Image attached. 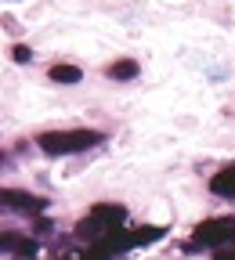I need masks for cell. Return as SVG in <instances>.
Listing matches in <instances>:
<instances>
[{"instance_id": "obj_4", "label": "cell", "mask_w": 235, "mask_h": 260, "mask_svg": "<svg viewBox=\"0 0 235 260\" xmlns=\"http://www.w3.org/2000/svg\"><path fill=\"white\" fill-rule=\"evenodd\" d=\"M0 206L33 217V213H44V210H47V199H40V195H29V191H18V188H0Z\"/></svg>"}, {"instance_id": "obj_5", "label": "cell", "mask_w": 235, "mask_h": 260, "mask_svg": "<svg viewBox=\"0 0 235 260\" xmlns=\"http://www.w3.org/2000/svg\"><path fill=\"white\" fill-rule=\"evenodd\" d=\"M210 191L221 195V199H235V162H231V167H224V170H217V174L210 177Z\"/></svg>"}, {"instance_id": "obj_7", "label": "cell", "mask_w": 235, "mask_h": 260, "mask_svg": "<svg viewBox=\"0 0 235 260\" xmlns=\"http://www.w3.org/2000/svg\"><path fill=\"white\" fill-rule=\"evenodd\" d=\"M54 83H80L83 73H80V65H51V73H47Z\"/></svg>"}, {"instance_id": "obj_8", "label": "cell", "mask_w": 235, "mask_h": 260, "mask_svg": "<svg viewBox=\"0 0 235 260\" xmlns=\"http://www.w3.org/2000/svg\"><path fill=\"white\" fill-rule=\"evenodd\" d=\"M109 76H112V80H134V76H138V61H134V58L112 61V65H109Z\"/></svg>"}, {"instance_id": "obj_1", "label": "cell", "mask_w": 235, "mask_h": 260, "mask_svg": "<svg viewBox=\"0 0 235 260\" xmlns=\"http://www.w3.org/2000/svg\"><path fill=\"white\" fill-rule=\"evenodd\" d=\"M105 134L102 130H47L37 138V145L47 155H73V152H87L94 145H102Z\"/></svg>"}, {"instance_id": "obj_9", "label": "cell", "mask_w": 235, "mask_h": 260, "mask_svg": "<svg viewBox=\"0 0 235 260\" xmlns=\"http://www.w3.org/2000/svg\"><path fill=\"white\" fill-rule=\"evenodd\" d=\"M37 249H40V246H37V239H18V246H15V253H18V256H33Z\"/></svg>"}, {"instance_id": "obj_3", "label": "cell", "mask_w": 235, "mask_h": 260, "mask_svg": "<svg viewBox=\"0 0 235 260\" xmlns=\"http://www.w3.org/2000/svg\"><path fill=\"white\" fill-rule=\"evenodd\" d=\"M228 239H235V217H214V220H203L192 235V249H203V246H224Z\"/></svg>"}, {"instance_id": "obj_11", "label": "cell", "mask_w": 235, "mask_h": 260, "mask_svg": "<svg viewBox=\"0 0 235 260\" xmlns=\"http://www.w3.org/2000/svg\"><path fill=\"white\" fill-rule=\"evenodd\" d=\"M0 162H4V155H0Z\"/></svg>"}, {"instance_id": "obj_6", "label": "cell", "mask_w": 235, "mask_h": 260, "mask_svg": "<svg viewBox=\"0 0 235 260\" xmlns=\"http://www.w3.org/2000/svg\"><path fill=\"white\" fill-rule=\"evenodd\" d=\"M166 235V228H159V224H145V228H138V232H130V246H145V242H159Z\"/></svg>"}, {"instance_id": "obj_10", "label": "cell", "mask_w": 235, "mask_h": 260, "mask_svg": "<svg viewBox=\"0 0 235 260\" xmlns=\"http://www.w3.org/2000/svg\"><path fill=\"white\" fill-rule=\"evenodd\" d=\"M11 58H15L18 65H25V61H33V51H29L25 44H15V47H11Z\"/></svg>"}, {"instance_id": "obj_2", "label": "cell", "mask_w": 235, "mask_h": 260, "mask_svg": "<svg viewBox=\"0 0 235 260\" xmlns=\"http://www.w3.org/2000/svg\"><path fill=\"white\" fill-rule=\"evenodd\" d=\"M127 220V210L120 203H98L80 224H76V235L80 239H98V235H105V232H116V228Z\"/></svg>"}]
</instances>
